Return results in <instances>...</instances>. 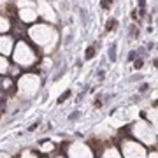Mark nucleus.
<instances>
[{"label": "nucleus", "instance_id": "21", "mask_svg": "<svg viewBox=\"0 0 158 158\" xmlns=\"http://www.w3.org/2000/svg\"><path fill=\"white\" fill-rule=\"evenodd\" d=\"M48 158H67V156H65L63 153H55V155H49Z\"/></svg>", "mask_w": 158, "mask_h": 158}, {"label": "nucleus", "instance_id": "18", "mask_svg": "<svg viewBox=\"0 0 158 158\" xmlns=\"http://www.w3.org/2000/svg\"><path fill=\"white\" fill-rule=\"evenodd\" d=\"M146 158H158L156 148H153V149H148V155H146Z\"/></svg>", "mask_w": 158, "mask_h": 158}, {"label": "nucleus", "instance_id": "2", "mask_svg": "<svg viewBox=\"0 0 158 158\" xmlns=\"http://www.w3.org/2000/svg\"><path fill=\"white\" fill-rule=\"evenodd\" d=\"M128 134H130L128 137L135 139L137 142H141L142 146H146L148 149H153L158 144V128L153 127L144 118L134 119L128 127Z\"/></svg>", "mask_w": 158, "mask_h": 158}, {"label": "nucleus", "instance_id": "13", "mask_svg": "<svg viewBox=\"0 0 158 158\" xmlns=\"http://www.w3.org/2000/svg\"><path fill=\"white\" fill-rule=\"evenodd\" d=\"M2 81H0V90H2V93H7V91H12L14 90V79L11 77V76H2Z\"/></svg>", "mask_w": 158, "mask_h": 158}, {"label": "nucleus", "instance_id": "23", "mask_svg": "<svg viewBox=\"0 0 158 158\" xmlns=\"http://www.w3.org/2000/svg\"><path fill=\"white\" fill-rule=\"evenodd\" d=\"M0 158H11V156H9L7 153H0Z\"/></svg>", "mask_w": 158, "mask_h": 158}, {"label": "nucleus", "instance_id": "3", "mask_svg": "<svg viewBox=\"0 0 158 158\" xmlns=\"http://www.w3.org/2000/svg\"><path fill=\"white\" fill-rule=\"evenodd\" d=\"M11 58H12V63L18 65L21 70L23 69H32L35 65H39V62H40L39 53L35 51V48L30 44L28 40H25V39H18L14 42Z\"/></svg>", "mask_w": 158, "mask_h": 158}, {"label": "nucleus", "instance_id": "14", "mask_svg": "<svg viewBox=\"0 0 158 158\" xmlns=\"http://www.w3.org/2000/svg\"><path fill=\"white\" fill-rule=\"evenodd\" d=\"M11 25H12L11 18L0 14V35L2 34H9V32H11Z\"/></svg>", "mask_w": 158, "mask_h": 158}, {"label": "nucleus", "instance_id": "5", "mask_svg": "<svg viewBox=\"0 0 158 158\" xmlns=\"http://www.w3.org/2000/svg\"><path fill=\"white\" fill-rule=\"evenodd\" d=\"M63 155L67 158H97L95 149L86 141H69L63 144Z\"/></svg>", "mask_w": 158, "mask_h": 158}, {"label": "nucleus", "instance_id": "17", "mask_svg": "<svg viewBox=\"0 0 158 158\" xmlns=\"http://www.w3.org/2000/svg\"><path fill=\"white\" fill-rule=\"evenodd\" d=\"M19 74H21V69L12 63L11 67H9V72H7V76H11V77L14 79V77H19Z\"/></svg>", "mask_w": 158, "mask_h": 158}, {"label": "nucleus", "instance_id": "20", "mask_svg": "<svg viewBox=\"0 0 158 158\" xmlns=\"http://www.w3.org/2000/svg\"><path fill=\"white\" fill-rule=\"evenodd\" d=\"M113 6V0H104V2H102V7H104V9H107V7H111Z\"/></svg>", "mask_w": 158, "mask_h": 158}, {"label": "nucleus", "instance_id": "1", "mask_svg": "<svg viewBox=\"0 0 158 158\" xmlns=\"http://www.w3.org/2000/svg\"><path fill=\"white\" fill-rule=\"evenodd\" d=\"M28 39L34 42V46L40 53L44 55H51L55 48H56L58 40H60V34L58 30L49 25V23H34L28 30H27Z\"/></svg>", "mask_w": 158, "mask_h": 158}, {"label": "nucleus", "instance_id": "19", "mask_svg": "<svg viewBox=\"0 0 158 158\" xmlns=\"http://www.w3.org/2000/svg\"><path fill=\"white\" fill-rule=\"evenodd\" d=\"M69 97H70V91H65V93H62V97H60V98H58V102H65V100H67V98H69Z\"/></svg>", "mask_w": 158, "mask_h": 158}, {"label": "nucleus", "instance_id": "9", "mask_svg": "<svg viewBox=\"0 0 158 158\" xmlns=\"http://www.w3.org/2000/svg\"><path fill=\"white\" fill-rule=\"evenodd\" d=\"M18 19L23 25H28V23H35L39 19L35 7H18Z\"/></svg>", "mask_w": 158, "mask_h": 158}, {"label": "nucleus", "instance_id": "11", "mask_svg": "<svg viewBox=\"0 0 158 158\" xmlns=\"http://www.w3.org/2000/svg\"><path fill=\"white\" fill-rule=\"evenodd\" d=\"M56 149H58V144L55 141H51V139H44V141L37 142V151H39V155L49 156V155H53Z\"/></svg>", "mask_w": 158, "mask_h": 158}, {"label": "nucleus", "instance_id": "8", "mask_svg": "<svg viewBox=\"0 0 158 158\" xmlns=\"http://www.w3.org/2000/svg\"><path fill=\"white\" fill-rule=\"evenodd\" d=\"M95 153H97V158H123L121 153H119L118 144H114V142H106L102 146V149H98Z\"/></svg>", "mask_w": 158, "mask_h": 158}, {"label": "nucleus", "instance_id": "22", "mask_svg": "<svg viewBox=\"0 0 158 158\" xmlns=\"http://www.w3.org/2000/svg\"><path fill=\"white\" fill-rule=\"evenodd\" d=\"M91 55H93V48H90V49H88V53H86V58H91Z\"/></svg>", "mask_w": 158, "mask_h": 158}, {"label": "nucleus", "instance_id": "15", "mask_svg": "<svg viewBox=\"0 0 158 158\" xmlns=\"http://www.w3.org/2000/svg\"><path fill=\"white\" fill-rule=\"evenodd\" d=\"M9 67H11V60L4 55H0V76H7Z\"/></svg>", "mask_w": 158, "mask_h": 158}, {"label": "nucleus", "instance_id": "24", "mask_svg": "<svg viewBox=\"0 0 158 158\" xmlns=\"http://www.w3.org/2000/svg\"><path fill=\"white\" fill-rule=\"evenodd\" d=\"M0 98H2V90H0Z\"/></svg>", "mask_w": 158, "mask_h": 158}, {"label": "nucleus", "instance_id": "7", "mask_svg": "<svg viewBox=\"0 0 158 158\" xmlns=\"http://www.w3.org/2000/svg\"><path fill=\"white\" fill-rule=\"evenodd\" d=\"M35 11H37V16L42 18L44 21L48 23H56V12H55V9H53V6H51L49 2H46V0H37V4H35Z\"/></svg>", "mask_w": 158, "mask_h": 158}, {"label": "nucleus", "instance_id": "10", "mask_svg": "<svg viewBox=\"0 0 158 158\" xmlns=\"http://www.w3.org/2000/svg\"><path fill=\"white\" fill-rule=\"evenodd\" d=\"M16 39L12 37V34H2L0 35V55L4 56H11L12 48H14Z\"/></svg>", "mask_w": 158, "mask_h": 158}, {"label": "nucleus", "instance_id": "12", "mask_svg": "<svg viewBox=\"0 0 158 158\" xmlns=\"http://www.w3.org/2000/svg\"><path fill=\"white\" fill-rule=\"evenodd\" d=\"M142 118L146 119V121H149L153 127H156L158 128V114H156V107H155V106L149 107L148 111H144V116H142Z\"/></svg>", "mask_w": 158, "mask_h": 158}, {"label": "nucleus", "instance_id": "16", "mask_svg": "<svg viewBox=\"0 0 158 158\" xmlns=\"http://www.w3.org/2000/svg\"><path fill=\"white\" fill-rule=\"evenodd\" d=\"M18 158H42L37 151H34V149H23L19 155H18Z\"/></svg>", "mask_w": 158, "mask_h": 158}, {"label": "nucleus", "instance_id": "6", "mask_svg": "<svg viewBox=\"0 0 158 158\" xmlns=\"http://www.w3.org/2000/svg\"><path fill=\"white\" fill-rule=\"evenodd\" d=\"M118 148L123 158H146L148 155V148L142 146L141 142H137L132 137H123L118 142Z\"/></svg>", "mask_w": 158, "mask_h": 158}, {"label": "nucleus", "instance_id": "4", "mask_svg": "<svg viewBox=\"0 0 158 158\" xmlns=\"http://www.w3.org/2000/svg\"><path fill=\"white\" fill-rule=\"evenodd\" d=\"M14 90H16L18 98L21 100H32L37 97L40 90V76L35 72H25L19 74L18 81L14 83Z\"/></svg>", "mask_w": 158, "mask_h": 158}]
</instances>
